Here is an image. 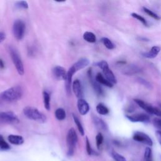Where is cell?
I'll use <instances>...</instances> for the list:
<instances>
[{
  "instance_id": "cell-11",
  "label": "cell",
  "mask_w": 161,
  "mask_h": 161,
  "mask_svg": "<svg viewBox=\"0 0 161 161\" xmlns=\"http://www.w3.org/2000/svg\"><path fill=\"white\" fill-rule=\"evenodd\" d=\"M126 118L133 123H148L150 116L145 113H137L132 115H126Z\"/></svg>"
},
{
  "instance_id": "cell-21",
  "label": "cell",
  "mask_w": 161,
  "mask_h": 161,
  "mask_svg": "<svg viewBox=\"0 0 161 161\" xmlns=\"http://www.w3.org/2000/svg\"><path fill=\"white\" fill-rule=\"evenodd\" d=\"M83 38L89 43H95L96 42V36L94 33L91 31H86L83 34Z\"/></svg>"
},
{
  "instance_id": "cell-38",
  "label": "cell",
  "mask_w": 161,
  "mask_h": 161,
  "mask_svg": "<svg viewBox=\"0 0 161 161\" xmlns=\"http://www.w3.org/2000/svg\"><path fill=\"white\" fill-rule=\"evenodd\" d=\"M6 34L3 31H0V43L6 39Z\"/></svg>"
},
{
  "instance_id": "cell-23",
  "label": "cell",
  "mask_w": 161,
  "mask_h": 161,
  "mask_svg": "<svg viewBox=\"0 0 161 161\" xmlns=\"http://www.w3.org/2000/svg\"><path fill=\"white\" fill-rule=\"evenodd\" d=\"M43 94V103H44V106L45 108L47 111H50V94L44 91L42 93Z\"/></svg>"
},
{
  "instance_id": "cell-26",
  "label": "cell",
  "mask_w": 161,
  "mask_h": 161,
  "mask_svg": "<svg viewBox=\"0 0 161 161\" xmlns=\"http://www.w3.org/2000/svg\"><path fill=\"white\" fill-rule=\"evenodd\" d=\"M101 41L103 43V44L105 46V47L109 50H113L115 47L114 43L108 38L103 37L101 39Z\"/></svg>"
},
{
  "instance_id": "cell-2",
  "label": "cell",
  "mask_w": 161,
  "mask_h": 161,
  "mask_svg": "<svg viewBox=\"0 0 161 161\" xmlns=\"http://www.w3.org/2000/svg\"><path fill=\"white\" fill-rule=\"evenodd\" d=\"M23 112L25 116L31 120H33L40 123H44L47 121L46 115L40 112L36 108L28 106L24 108Z\"/></svg>"
},
{
  "instance_id": "cell-34",
  "label": "cell",
  "mask_w": 161,
  "mask_h": 161,
  "mask_svg": "<svg viewBox=\"0 0 161 161\" xmlns=\"http://www.w3.org/2000/svg\"><path fill=\"white\" fill-rule=\"evenodd\" d=\"M16 6L18 8L21 9H28V4L25 1H17L15 4Z\"/></svg>"
},
{
  "instance_id": "cell-25",
  "label": "cell",
  "mask_w": 161,
  "mask_h": 161,
  "mask_svg": "<svg viewBox=\"0 0 161 161\" xmlns=\"http://www.w3.org/2000/svg\"><path fill=\"white\" fill-rule=\"evenodd\" d=\"M55 116L59 121L64 120L66 117V113L64 109L62 108H57L55 111Z\"/></svg>"
},
{
  "instance_id": "cell-19",
  "label": "cell",
  "mask_w": 161,
  "mask_h": 161,
  "mask_svg": "<svg viewBox=\"0 0 161 161\" xmlns=\"http://www.w3.org/2000/svg\"><path fill=\"white\" fill-rule=\"evenodd\" d=\"M95 79L99 84H102V85L108 87H113V84H111L108 80H107L105 78V77L101 72L97 73Z\"/></svg>"
},
{
  "instance_id": "cell-30",
  "label": "cell",
  "mask_w": 161,
  "mask_h": 161,
  "mask_svg": "<svg viewBox=\"0 0 161 161\" xmlns=\"http://www.w3.org/2000/svg\"><path fill=\"white\" fill-rule=\"evenodd\" d=\"M0 148L2 150H8L10 148L9 144L5 141L3 136L0 135Z\"/></svg>"
},
{
  "instance_id": "cell-33",
  "label": "cell",
  "mask_w": 161,
  "mask_h": 161,
  "mask_svg": "<svg viewBox=\"0 0 161 161\" xmlns=\"http://www.w3.org/2000/svg\"><path fill=\"white\" fill-rule=\"evenodd\" d=\"M111 155L115 161H126L125 158L118 153L113 151L111 153Z\"/></svg>"
},
{
  "instance_id": "cell-35",
  "label": "cell",
  "mask_w": 161,
  "mask_h": 161,
  "mask_svg": "<svg viewBox=\"0 0 161 161\" xmlns=\"http://www.w3.org/2000/svg\"><path fill=\"white\" fill-rule=\"evenodd\" d=\"M86 151H87V153L88 155H91L92 154V150L91 148V144H90V142H89V140L88 139L87 137H86Z\"/></svg>"
},
{
  "instance_id": "cell-39",
  "label": "cell",
  "mask_w": 161,
  "mask_h": 161,
  "mask_svg": "<svg viewBox=\"0 0 161 161\" xmlns=\"http://www.w3.org/2000/svg\"><path fill=\"white\" fill-rule=\"evenodd\" d=\"M4 68V63L3 60L1 58H0V69H3Z\"/></svg>"
},
{
  "instance_id": "cell-22",
  "label": "cell",
  "mask_w": 161,
  "mask_h": 161,
  "mask_svg": "<svg viewBox=\"0 0 161 161\" xmlns=\"http://www.w3.org/2000/svg\"><path fill=\"white\" fill-rule=\"evenodd\" d=\"M96 109L97 113L101 115H106L109 112V110L107 108V106H106L103 103H101L97 104Z\"/></svg>"
},
{
  "instance_id": "cell-31",
  "label": "cell",
  "mask_w": 161,
  "mask_h": 161,
  "mask_svg": "<svg viewBox=\"0 0 161 161\" xmlns=\"http://www.w3.org/2000/svg\"><path fill=\"white\" fill-rule=\"evenodd\" d=\"M136 80H137L138 82H139L140 84L143 85V86H145L147 88L150 89L152 87L151 84L148 81H147V80H145V79H143L142 77H138L136 79Z\"/></svg>"
},
{
  "instance_id": "cell-17",
  "label": "cell",
  "mask_w": 161,
  "mask_h": 161,
  "mask_svg": "<svg viewBox=\"0 0 161 161\" xmlns=\"http://www.w3.org/2000/svg\"><path fill=\"white\" fill-rule=\"evenodd\" d=\"M8 140L10 143L15 145H20L24 143L23 137L18 135H9L8 136Z\"/></svg>"
},
{
  "instance_id": "cell-15",
  "label": "cell",
  "mask_w": 161,
  "mask_h": 161,
  "mask_svg": "<svg viewBox=\"0 0 161 161\" xmlns=\"http://www.w3.org/2000/svg\"><path fill=\"white\" fill-rule=\"evenodd\" d=\"M72 89L76 96V97L79 99H81L82 97V85L79 79H75L73 81L72 84Z\"/></svg>"
},
{
  "instance_id": "cell-18",
  "label": "cell",
  "mask_w": 161,
  "mask_h": 161,
  "mask_svg": "<svg viewBox=\"0 0 161 161\" xmlns=\"http://www.w3.org/2000/svg\"><path fill=\"white\" fill-rule=\"evenodd\" d=\"M89 64V60L86 58H81L79 59L75 63H74L72 66L77 71L85 68Z\"/></svg>"
},
{
  "instance_id": "cell-9",
  "label": "cell",
  "mask_w": 161,
  "mask_h": 161,
  "mask_svg": "<svg viewBox=\"0 0 161 161\" xmlns=\"http://www.w3.org/2000/svg\"><path fill=\"white\" fill-rule=\"evenodd\" d=\"M77 72L75 68L72 65L69 69L68 70L66 75V77L65 79V91L67 96L71 95V89H72V77L74 74Z\"/></svg>"
},
{
  "instance_id": "cell-36",
  "label": "cell",
  "mask_w": 161,
  "mask_h": 161,
  "mask_svg": "<svg viewBox=\"0 0 161 161\" xmlns=\"http://www.w3.org/2000/svg\"><path fill=\"white\" fill-rule=\"evenodd\" d=\"M153 124L155 127L161 129V118H155L153 121Z\"/></svg>"
},
{
  "instance_id": "cell-29",
  "label": "cell",
  "mask_w": 161,
  "mask_h": 161,
  "mask_svg": "<svg viewBox=\"0 0 161 161\" xmlns=\"http://www.w3.org/2000/svg\"><path fill=\"white\" fill-rule=\"evenodd\" d=\"M144 157L145 161H152V149L150 147H147L145 150Z\"/></svg>"
},
{
  "instance_id": "cell-24",
  "label": "cell",
  "mask_w": 161,
  "mask_h": 161,
  "mask_svg": "<svg viewBox=\"0 0 161 161\" xmlns=\"http://www.w3.org/2000/svg\"><path fill=\"white\" fill-rule=\"evenodd\" d=\"M72 118H73V119H74V123H75V124L76 125V126H77V129H78V130H79L80 134L82 136L84 135V129L83 126H82L81 122L80 121L79 118H78L77 116L75 114H74V113H72Z\"/></svg>"
},
{
  "instance_id": "cell-3",
  "label": "cell",
  "mask_w": 161,
  "mask_h": 161,
  "mask_svg": "<svg viewBox=\"0 0 161 161\" xmlns=\"http://www.w3.org/2000/svg\"><path fill=\"white\" fill-rule=\"evenodd\" d=\"M8 51L12 62H13L18 73L20 75H23L25 74V67L19 54L17 52V50L14 47L9 46L8 48Z\"/></svg>"
},
{
  "instance_id": "cell-7",
  "label": "cell",
  "mask_w": 161,
  "mask_h": 161,
  "mask_svg": "<svg viewBox=\"0 0 161 161\" xmlns=\"http://www.w3.org/2000/svg\"><path fill=\"white\" fill-rule=\"evenodd\" d=\"M19 122L17 115L13 111H1L0 123L8 124H16Z\"/></svg>"
},
{
  "instance_id": "cell-12",
  "label": "cell",
  "mask_w": 161,
  "mask_h": 161,
  "mask_svg": "<svg viewBox=\"0 0 161 161\" xmlns=\"http://www.w3.org/2000/svg\"><path fill=\"white\" fill-rule=\"evenodd\" d=\"M87 75L90 81V83L91 84V86L94 91V92L97 94V95L98 96H103L104 95V91L101 86V84H99L96 80V79H93L92 77V70H91V68H89L88 71H87Z\"/></svg>"
},
{
  "instance_id": "cell-40",
  "label": "cell",
  "mask_w": 161,
  "mask_h": 161,
  "mask_svg": "<svg viewBox=\"0 0 161 161\" xmlns=\"http://www.w3.org/2000/svg\"><path fill=\"white\" fill-rule=\"evenodd\" d=\"M138 39L140 40V41H143V42H148L149 41V40L147 38H143V37H138Z\"/></svg>"
},
{
  "instance_id": "cell-14",
  "label": "cell",
  "mask_w": 161,
  "mask_h": 161,
  "mask_svg": "<svg viewBox=\"0 0 161 161\" xmlns=\"http://www.w3.org/2000/svg\"><path fill=\"white\" fill-rule=\"evenodd\" d=\"M77 106L79 113L81 115H86L89 111V104L84 99H79L77 103Z\"/></svg>"
},
{
  "instance_id": "cell-28",
  "label": "cell",
  "mask_w": 161,
  "mask_h": 161,
  "mask_svg": "<svg viewBox=\"0 0 161 161\" xmlns=\"http://www.w3.org/2000/svg\"><path fill=\"white\" fill-rule=\"evenodd\" d=\"M131 16L133 18H134L138 19V20L139 21H140L143 25H145V26H148V23H147V20L145 19V18H143L142 16L140 15L139 14L136 13H132L131 14Z\"/></svg>"
},
{
  "instance_id": "cell-37",
  "label": "cell",
  "mask_w": 161,
  "mask_h": 161,
  "mask_svg": "<svg viewBox=\"0 0 161 161\" xmlns=\"http://www.w3.org/2000/svg\"><path fill=\"white\" fill-rule=\"evenodd\" d=\"M156 134V136L157 138V140L160 143V145H161V131L160 130H157L155 133Z\"/></svg>"
},
{
  "instance_id": "cell-10",
  "label": "cell",
  "mask_w": 161,
  "mask_h": 161,
  "mask_svg": "<svg viewBox=\"0 0 161 161\" xmlns=\"http://www.w3.org/2000/svg\"><path fill=\"white\" fill-rule=\"evenodd\" d=\"M133 139L135 141L144 143L148 146L153 145V142L151 138L147 134L142 131H136L133 135Z\"/></svg>"
},
{
  "instance_id": "cell-13",
  "label": "cell",
  "mask_w": 161,
  "mask_h": 161,
  "mask_svg": "<svg viewBox=\"0 0 161 161\" xmlns=\"http://www.w3.org/2000/svg\"><path fill=\"white\" fill-rule=\"evenodd\" d=\"M67 71L66 69L60 65H57L54 67L52 69L53 75L58 80H65L66 77Z\"/></svg>"
},
{
  "instance_id": "cell-20",
  "label": "cell",
  "mask_w": 161,
  "mask_h": 161,
  "mask_svg": "<svg viewBox=\"0 0 161 161\" xmlns=\"http://www.w3.org/2000/svg\"><path fill=\"white\" fill-rule=\"evenodd\" d=\"M93 123L95 125V126L99 130H102L104 131H106L108 130V126L106 123L100 118L94 115L92 117Z\"/></svg>"
},
{
  "instance_id": "cell-6",
  "label": "cell",
  "mask_w": 161,
  "mask_h": 161,
  "mask_svg": "<svg viewBox=\"0 0 161 161\" xmlns=\"http://www.w3.org/2000/svg\"><path fill=\"white\" fill-rule=\"evenodd\" d=\"M95 65L96 66H97L98 67H99L103 70L104 76L105 77V78L107 80H108L113 85L116 84L117 80L115 77V75L113 74V72H112V70L109 69V65L106 61L101 60L100 62H96L95 64Z\"/></svg>"
},
{
  "instance_id": "cell-32",
  "label": "cell",
  "mask_w": 161,
  "mask_h": 161,
  "mask_svg": "<svg viewBox=\"0 0 161 161\" xmlns=\"http://www.w3.org/2000/svg\"><path fill=\"white\" fill-rule=\"evenodd\" d=\"M103 136L102 135L101 133H98L96 136V145L97 148H99L101 145H102L103 142Z\"/></svg>"
},
{
  "instance_id": "cell-27",
  "label": "cell",
  "mask_w": 161,
  "mask_h": 161,
  "mask_svg": "<svg viewBox=\"0 0 161 161\" xmlns=\"http://www.w3.org/2000/svg\"><path fill=\"white\" fill-rule=\"evenodd\" d=\"M143 9L144 11V12L145 13H147L149 16L152 17V18L156 19V20H159L160 19V17L156 13H155L154 12H153L152 10H150V9L146 8V7H143Z\"/></svg>"
},
{
  "instance_id": "cell-5",
  "label": "cell",
  "mask_w": 161,
  "mask_h": 161,
  "mask_svg": "<svg viewBox=\"0 0 161 161\" xmlns=\"http://www.w3.org/2000/svg\"><path fill=\"white\" fill-rule=\"evenodd\" d=\"M26 30V25L21 19H16L14 21L12 28L14 37L17 40H21L23 38Z\"/></svg>"
},
{
  "instance_id": "cell-16",
  "label": "cell",
  "mask_w": 161,
  "mask_h": 161,
  "mask_svg": "<svg viewBox=\"0 0 161 161\" xmlns=\"http://www.w3.org/2000/svg\"><path fill=\"white\" fill-rule=\"evenodd\" d=\"M160 50H161V48L160 47L153 46L149 52H143L142 56L147 58H154L157 56V55L158 54Z\"/></svg>"
},
{
  "instance_id": "cell-41",
  "label": "cell",
  "mask_w": 161,
  "mask_h": 161,
  "mask_svg": "<svg viewBox=\"0 0 161 161\" xmlns=\"http://www.w3.org/2000/svg\"><path fill=\"white\" fill-rule=\"evenodd\" d=\"M160 108H161V104H160Z\"/></svg>"
},
{
  "instance_id": "cell-4",
  "label": "cell",
  "mask_w": 161,
  "mask_h": 161,
  "mask_svg": "<svg viewBox=\"0 0 161 161\" xmlns=\"http://www.w3.org/2000/svg\"><path fill=\"white\" fill-rule=\"evenodd\" d=\"M77 141H78V138H77V133L74 130V128H71L68 131V133L67 135V143L68 147L67 154L69 156L73 155Z\"/></svg>"
},
{
  "instance_id": "cell-8",
  "label": "cell",
  "mask_w": 161,
  "mask_h": 161,
  "mask_svg": "<svg viewBox=\"0 0 161 161\" xmlns=\"http://www.w3.org/2000/svg\"><path fill=\"white\" fill-rule=\"evenodd\" d=\"M135 102L143 110H145L147 113L150 114H153L157 116L158 117H161V110L158 109L157 108L153 107L146 103L143 101L138 99H135Z\"/></svg>"
},
{
  "instance_id": "cell-1",
  "label": "cell",
  "mask_w": 161,
  "mask_h": 161,
  "mask_svg": "<svg viewBox=\"0 0 161 161\" xmlns=\"http://www.w3.org/2000/svg\"><path fill=\"white\" fill-rule=\"evenodd\" d=\"M23 96V90L19 86H13L4 90L0 94L2 100L8 103L15 102L19 100Z\"/></svg>"
}]
</instances>
